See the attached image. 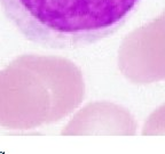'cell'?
<instances>
[{
	"instance_id": "obj_1",
	"label": "cell",
	"mask_w": 165,
	"mask_h": 154,
	"mask_svg": "<svg viewBox=\"0 0 165 154\" xmlns=\"http://www.w3.org/2000/svg\"><path fill=\"white\" fill-rule=\"evenodd\" d=\"M141 0H0L6 18L31 42L54 49L95 43L118 31Z\"/></svg>"
},
{
	"instance_id": "obj_2",
	"label": "cell",
	"mask_w": 165,
	"mask_h": 154,
	"mask_svg": "<svg viewBox=\"0 0 165 154\" xmlns=\"http://www.w3.org/2000/svg\"><path fill=\"white\" fill-rule=\"evenodd\" d=\"M123 74L135 83L165 79V10L157 18L134 30L119 50Z\"/></svg>"
}]
</instances>
